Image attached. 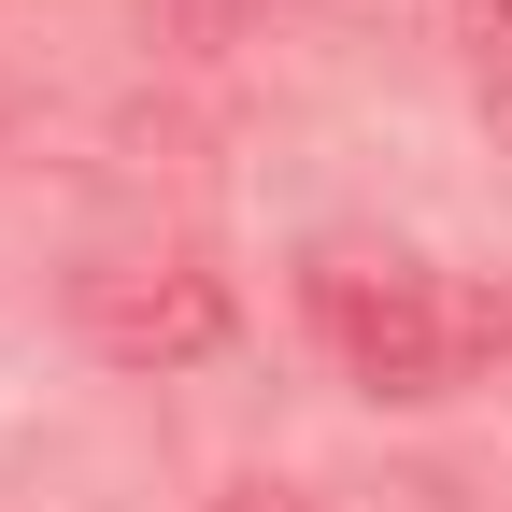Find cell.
<instances>
[{"mask_svg": "<svg viewBox=\"0 0 512 512\" xmlns=\"http://www.w3.org/2000/svg\"><path fill=\"white\" fill-rule=\"evenodd\" d=\"M299 313L328 342V370L370 384V399H456V384H484L512 356V299L427 271L399 242H313L299 256Z\"/></svg>", "mask_w": 512, "mask_h": 512, "instance_id": "6da1fadb", "label": "cell"}, {"mask_svg": "<svg viewBox=\"0 0 512 512\" xmlns=\"http://www.w3.org/2000/svg\"><path fill=\"white\" fill-rule=\"evenodd\" d=\"M72 328L114 370H200L228 342V271H200V256H100L72 285Z\"/></svg>", "mask_w": 512, "mask_h": 512, "instance_id": "7a4b0ae2", "label": "cell"}, {"mask_svg": "<svg viewBox=\"0 0 512 512\" xmlns=\"http://www.w3.org/2000/svg\"><path fill=\"white\" fill-rule=\"evenodd\" d=\"M456 72H470V100L512 128V0H456Z\"/></svg>", "mask_w": 512, "mask_h": 512, "instance_id": "3957f363", "label": "cell"}, {"mask_svg": "<svg viewBox=\"0 0 512 512\" xmlns=\"http://www.w3.org/2000/svg\"><path fill=\"white\" fill-rule=\"evenodd\" d=\"M214 512H313L299 484H214Z\"/></svg>", "mask_w": 512, "mask_h": 512, "instance_id": "277c9868", "label": "cell"}, {"mask_svg": "<svg viewBox=\"0 0 512 512\" xmlns=\"http://www.w3.org/2000/svg\"><path fill=\"white\" fill-rule=\"evenodd\" d=\"M228 15H242V0H171V29H200V43H214Z\"/></svg>", "mask_w": 512, "mask_h": 512, "instance_id": "5b68a950", "label": "cell"}]
</instances>
